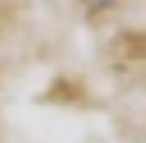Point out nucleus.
I'll return each instance as SVG.
<instances>
[{"label":"nucleus","mask_w":146,"mask_h":143,"mask_svg":"<svg viewBox=\"0 0 146 143\" xmlns=\"http://www.w3.org/2000/svg\"><path fill=\"white\" fill-rule=\"evenodd\" d=\"M88 8H93V11H104V8H111L117 3V0H82Z\"/></svg>","instance_id":"obj_1"}]
</instances>
